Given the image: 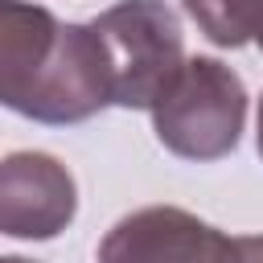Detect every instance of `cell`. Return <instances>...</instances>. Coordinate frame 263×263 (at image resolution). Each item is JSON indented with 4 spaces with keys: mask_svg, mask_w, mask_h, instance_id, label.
<instances>
[{
    "mask_svg": "<svg viewBox=\"0 0 263 263\" xmlns=\"http://www.w3.org/2000/svg\"><path fill=\"white\" fill-rule=\"evenodd\" d=\"M0 103L37 123H82L115 103L111 62L90 25L0 0Z\"/></svg>",
    "mask_w": 263,
    "mask_h": 263,
    "instance_id": "1",
    "label": "cell"
},
{
    "mask_svg": "<svg viewBox=\"0 0 263 263\" xmlns=\"http://www.w3.org/2000/svg\"><path fill=\"white\" fill-rule=\"evenodd\" d=\"M247 123V86L218 58H189L152 107L156 140L181 160H222L238 148Z\"/></svg>",
    "mask_w": 263,
    "mask_h": 263,
    "instance_id": "2",
    "label": "cell"
},
{
    "mask_svg": "<svg viewBox=\"0 0 263 263\" xmlns=\"http://www.w3.org/2000/svg\"><path fill=\"white\" fill-rule=\"evenodd\" d=\"M90 29L99 33L111 62L115 107L152 111L189 62L181 16L164 0H119L107 12H99Z\"/></svg>",
    "mask_w": 263,
    "mask_h": 263,
    "instance_id": "3",
    "label": "cell"
},
{
    "mask_svg": "<svg viewBox=\"0 0 263 263\" xmlns=\"http://www.w3.org/2000/svg\"><path fill=\"white\" fill-rule=\"evenodd\" d=\"M99 263H247V242L189 210L144 205L103 234Z\"/></svg>",
    "mask_w": 263,
    "mask_h": 263,
    "instance_id": "4",
    "label": "cell"
},
{
    "mask_svg": "<svg viewBox=\"0 0 263 263\" xmlns=\"http://www.w3.org/2000/svg\"><path fill=\"white\" fill-rule=\"evenodd\" d=\"M78 214V185L49 152H8L0 164V230L8 238H53Z\"/></svg>",
    "mask_w": 263,
    "mask_h": 263,
    "instance_id": "5",
    "label": "cell"
},
{
    "mask_svg": "<svg viewBox=\"0 0 263 263\" xmlns=\"http://www.w3.org/2000/svg\"><path fill=\"white\" fill-rule=\"evenodd\" d=\"M189 21L222 49H238L259 37L263 0H181Z\"/></svg>",
    "mask_w": 263,
    "mask_h": 263,
    "instance_id": "6",
    "label": "cell"
},
{
    "mask_svg": "<svg viewBox=\"0 0 263 263\" xmlns=\"http://www.w3.org/2000/svg\"><path fill=\"white\" fill-rule=\"evenodd\" d=\"M255 140H259V156H263V99H259V132H255Z\"/></svg>",
    "mask_w": 263,
    "mask_h": 263,
    "instance_id": "7",
    "label": "cell"
},
{
    "mask_svg": "<svg viewBox=\"0 0 263 263\" xmlns=\"http://www.w3.org/2000/svg\"><path fill=\"white\" fill-rule=\"evenodd\" d=\"M0 263H29V259H16V255H4Z\"/></svg>",
    "mask_w": 263,
    "mask_h": 263,
    "instance_id": "8",
    "label": "cell"
},
{
    "mask_svg": "<svg viewBox=\"0 0 263 263\" xmlns=\"http://www.w3.org/2000/svg\"><path fill=\"white\" fill-rule=\"evenodd\" d=\"M255 41H259V45H263V25H259V37H255Z\"/></svg>",
    "mask_w": 263,
    "mask_h": 263,
    "instance_id": "9",
    "label": "cell"
}]
</instances>
